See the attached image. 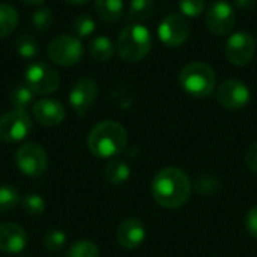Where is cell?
Masks as SVG:
<instances>
[{"mask_svg":"<svg viewBox=\"0 0 257 257\" xmlns=\"http://www.w3.org/2000/svg\"><path fill=\"white\" fill-rule=\"evenodd\" d=\"M193 185L185 172L176 167H166L160 170L151 185L152 196L158 205L167 209H178L184 206L191 196Z\"/></svg>","mask_w":257,"mask_h":257,"instance_id":"cell-1","label":"cell"},{"mask_svg":"<svg viewBox=\"0 0 257 257\" xmlns=\"http://www.w3.org/2000/svg\"><path fill=\"white\" fill-rule=\"evenodd\" d=\"M128 142L126 130L114 120L96 123L87 137L89 151L98 158H113L119 155Z\"/></svg>","mask_w":257,"mask_h":257,"instance_id":"cell-2","label":"cell"},{"mask_svg":"<svg viewBox=\"0 0 257 257\" xmlns=\"http://www.w3.org/2000/svg\"><path fill=\"white\" fill-rule=\"evenodd\" d=\"M117 53L128 63L139 62L148 56L152 47V35L143 24H128L117 38Z\"/></svg>","mask_w":257,"mask_h":257,"instance_id":"cell-3","label":"cell"},{"mask_svg":"<svg viewBox=\"0 0 257 257\" xmlns=\"http://www.w3.org/2000/svg\"><path fill=\"white\" fill-rule=\"evenodd\" d=\"M179 84L185 93L194 98L209 96L217 84L215 71L200 62H193L187 65L179 74Z\"/></svg>","mask_w":257,"mask_h":257,"instance_id":"cell-4","label":"cell"},{"mask_svg":"<svg viewBox=\"0 0 257 257\" xmlns=\"http://www.w3.org/2000/svg\"><path fill=\"white\" fill-rule=\"evenodd\" d=\"M26 86L36 95H50L57 90L60 77L54 68L44 62H35L24 72Z\"/></svg>","mask_w":257,"mask_h":257,"instance_id":"cell-5","label":"cell"},{"mask_svg":"<svg viewBox=\"0 0 257 257\" xmlns=\"http://www.w3.org/2000/svg\"><path fill=\"white\" fill-rule=\"evenodd\" d=\"M48 57L60 66H74L83 57V45L80 38L62 35L54 38L48 45Z\"/></svg>","mask_w":257,"mask_h":257,"instance_id":"cell-6","label":"cell"},{"mask_svg":"<svg viewBox=\"0 0 257 257\" xmlns=\"http://www.w3.org/2000/svg\"><path fill=\"white\" fill-rule=\"evenodd\" d=\"M32 131V119L24 110H12L0 117V139L8 143L24 140Z\"/></svg>","mask_w":257,"mask_h":257,"instance_id":"cell-7","label":"cell"},{"mask_svg":"<svg viewBox=\"0 0 257 257\" xmlns=\"http://www.w3.org/2000/svg\"><path fill=\"white\" fill-rule=\"evenodd\" d=\"M15 161L18 169L27 176H41L48 167V155L38 143L23 145L15 154Z\"/></svg>","mask_w":257,"mask_h":257,"instance_id":"cell-8","label":"cell"},{"mask_svg":"<svg viewBox=\"0 0 257 257\" xmlns=\"http://www.w3.org/2000/svg\"><path fill=\"white\" fill-rule=\"evenodd\" d=\"M188 36L190 23L182 14H169L158 26V38L169 48L181 47L188 39Z\"/></svg>","mask_w":257,"mask_h":257,"instance_id":"cell-9","label":"cell"},{"mask_svg":"<svg viewBox=\"0 0 257 257\" xmlns=\"http://www.w3.org/2000/svg\"><path fill=\"white\" fill-rule=\"evenodd\" d=\"M235 11L226 0L214 2L206 12V27L215 36H226L235 27Z\"/></svg>","mask_w":257,"mask_h":257,"instance_id":"cell-10","label":"cell"},{"mask_svg":"<svg viewBox=\"0 0 257 257\" xmlns=\"http://www.w3.org/2000/svg\"><path fill=\"white\" fill-rule=\"evenodd\" d=\"M224 53L230 63L236 66L247 65L254 57L256 41L248 32H236L227 39Z\"/></svg>","mask_w":257,"mask_h":257,"instance_id":"cell-11","label":"cell"},{"mask_svg":"<svg viewBox=\"0 0 257 257\" xmlns=\"http://www.w3.org/2000/svg\"><path fill=\"white\" fill-rule=\"evenodd\" d=\"M251 93L241 80H226L217 89V101L227 110H241L250 102Z\"/></svg>","mask_w":257,"mask_h":257,"instance_id":"cell-12","label":"cell"},{"mask_svg":"<svg viewBox=\"0 0 257 257\" xmlns=\"http://www.w3.org/2000/svg\"><path fill=\"white\" fill-rule=\"evenodd\" d=\"M98 96V86L92 78H80L69 92V104L78 116H84Z\"/></svg>","mask_w":257,"mask_h":257,"instance_id":"cell-13","label":"cell"},{"mask_svg":"<svg viewBox=\"0 0 257 257\" xmlns=\"http://www.w3.org/2000/svg\"><path fill=\"white\" fill-rule=\"evenodd\" d=\"M27 245L26 230L14 223L0 224V251L9 254L21 253Z\"/></svg>","mask_w":257,"mask_h":257,"instance_id":"cell-14","label":"cell"},{"mask_svg":"<svg viewBox=\"0 0 257 257\" xmlns=\"http://www.w3.org/2000/svg\"><path fill=\"white\" fill-rule=\"evenodd\" d=\"M146 238V229L143 223L137 218H128L120 223L117 229V242L126 250L139 248Z\"/></svg>","mask_w":257,"mask_h":257,"instance_id":"cell-15","label":"cell"},{"mask_svg":"<svg viewBox=\"0 0 257 257\" xmlns=\"http://www.w3.org/2000/svg\"><path fill=\"white\" fill-rule=\"evenodd\" d=\"M35 119L45 126H56L65 119V107L56 99H39L33 104Z\"/></svg>","mask_w":257,"mask_h":257,"instance_id":"cell-16","label":"cell"},{"mask_svg":"<svg viewBox=\"0 0 257 257\" xmlns=\"http://www.w3.org/2000/svg\"><path fill=\"white\" fill-rule=\"evenodd\" d=\"M155 11V0H131L128 8V23L142 24L152 17Z\"/></svg>","mask_w":257,"mask_h":257,"instance_id":"cell-17","label":"cell"},{"mask_svg":"<svg viewBox=\"0 0 257 257\" xmlns=\"http://www.w3.org/2000/svg\"><path fill=\"white\" fill-rule=\"evenodd\" d=\"M95 11L101 20L107 23H116L123 15V2L122 0H96Z\"/></svg>","mask_w":257,"mask_h":257,"instance_id":"cell-18","label":"cell"},{"mask_svg":"<svg viewBox=\"0 0 257 257\" xmlns=\"http://www.w3.org/2000/svg\"><path fill=\"white\" fill-rule=\"evenodd\" d=\"M131 169L123 160H111L105 166V179L111 185H122L130 179Z\"/></svg>","mask_w":257,"mask_h":257,"instance_id":"cell-19","label":"cell"},{"mask_svg":"<svg viewBox=\"0 0 257 257\" xmlns=\"http://www.w3.org/2000/svg\"><path fill=\"white\" fill-rule=\"evenodd\" d=\"M90 56L98 62H107L114 54V45L107 36H96L90 41L89 45Z\"/></svg>","mask_w":257,"mask_h":257,"instance_id":"cell-20","label":"cell"},{"mask_svg":"<svg viewBox=\"0 0 257 257\" xmlns=\"http://www.w3.org/2000/svg\"><path fill=\"white\" fill-rule=\"evenodd\" d=\"M18 26V12L14 6L0 3V38L11 35Z\"/></svg>","mask_w":257,"mask_h":257,"instance_id":"cell-21","label":"cell"},{"mask_svg":"<svg viewBox=\"0 0 257 257\" xmlns=\"http://www.w3.org/2000/svg\"><path fill=\"white\" fill-rule=\"evenodd\" d=\"M221 188V182L218 178H215L214 175L211 173H203L200 175L197 179H196V184H194V190L203 196V197H211L214 194H217Z\"/></svg>","mask_w":257,"mask_h":257,"instance_id":"cell-22","label":"cell"},{"mask_svg":"<svg viewBox=\"0 0 257 257\" xmlns=\"http://www.w3.org/2000/svg\"><path fill=\"white\" fill-rule=\"evenodd\" d=\"M15 47H17V53L23 57V59H33L38 56V51H39V44H38V39L35 36H32L30 33H24L21 35L17 42H15Z\"/></svg>","mask_w":257,"mask_h":257,"instance_id":"cell-23","label":"cell"},{"mask_svg":"<svg viewBox=\"0 0 257 257\" xmlns=\"http://www.w3.org/2000/svg\"><path fill=\"white\" fill-rule=\"evenodd\" d=\"M33 95L35 93L26 84H23V86H17L11 92L9 99H11V104L14 105L15 110H24L26 111V108L33 104Z\"/></svg>","mask_w":257,"mask_h":257,"instance_id":"cell-24","label":"cell"},{"mask_svg":"<svg viewBox=\"0 0 257 257\" xmlns=\"http://www.w3.org/2000/svg\"><path fill=\"white\" fill-rule=\"evenodd\" d=\"M20 203V193L12 185H0V212H9Z\"/></svg>","mask_w":257,"mask_h":257,"instance_id":"cell-25","label":"cell"},{"mask_svg":"<svg viewBox=\"0 0 257 257\" xmlns=\"http://www.w3.org/2000/svg\"><path fill=\"white\" fill-rule=\"evenodd\" d=\"M66 257H99V250L92 241H77L68 250Z\"/></svg>","mask_w":257,"mask_h":257,"instance_id":"cell-26","label":"cell"},{"mask_svg":"<svg viewBox=\"0 0 257 257\" xmlns=\"http://www.w3.org/2000/svg\"><path fill=\"white\" fill-rule=\"evenodd\" d=\"M95 21L90 15L87 14H81L75 18L74 21V33L77 35V38H86L90 36L95 32Z\"/></svg>","mask_w":257,"mask_h":257,"instance_id":"cell-27","label":"cell"},{"mask_svg":"<svg viewBox=\"0 0 257 257\" xmlns=\"http://www.w3.org/2000/svg\"><path fill=\"white\" fill-rule=\"evenodd\" d=\"M23 209L27 215H41L45 211V200L39 194H27L23 199Z\"/></svg>","mask_w":257,"mask_h":257,"instance_id":"cell-28","label":"cell"},{"mask_svg":"<svg viewBox=\"0 0 257 257\" xmlns=\"http://www.w3.org/2000/svg\"><path fill=\"white\" fill-rule=\"evenodd\" d=\"M32 24L38 32H45L53 24V14L48 8H39L32 15Z\"/></svg>","mask_w":257,"mask_h":257,"instance_id":"cell-29","label":"cell"},{"mask_svg":"<svg viewBox=\"0 0 257 257\" xmlns=\"http://www.w3.org/2000/svg\"><path fill=\"white\" fill-rule=\"evenodd\" d=\"M179 9L184 17L196 18L205 11V0H179Z\"/></svg>","mask_w":257,"mask_h":257,"instance_id":"cell-30","label":"cell"},{"mask_svg":"<svg viewBox=\"0 0 257 257\" xmlns=\"http://www.w3.org/2000/svg\"><path fill=\"white\" fill-rule=\"evenodd\" d=\"M66 244V235L62 230H51L44 236V245L50 251H59Z\"/></svg>","mask_w":257,"mask_h":257,"instance_id":"cell-31","label":"cell"},{"mask_svg":"<svg viewBox=\"0 0 257 257\" xmlns=\"http://www.w3.org/2000/svg\"><path fill=\"white\" fill-rule=\"evenodd\" d=\"M245 227L248 230V233L257 239V206L251 208L245 217Z\"/></svg>","mask_w":257,"mask_h":257,"instance_id":"cell-32","label":"cell"},{"mask_svg":"<svg viewBox=\"0 0 257 257\" xmlns=\"http://www.w3.org/2000/svg\"><path fill=\"white\" fill-rule=\"evenodd\" d=\"M245 164L251 172L257 173V142L253 143L245 152Z\"/></svg>","mask_w":257,"mask_h":257,"instance_id":"cell-33","label":"cell"},{"mask_svg":"<svg viewBox=\"0 0 257 257\" xmlns=\"http://www.w3.org/2000/svg\"><path fill=\"white\" fill-rule=\"evenodd\" d=\"M257 0H235V5L239 8V9H245V11H248V9H251L254 5H256Z\"/></svg>","mask_w":257,"mask_h":257,"instance_id":"cell-34","label":"cell"},{"mask_svg":"<svg viewBox=\"0 0 257 257\" xmlns=\"http://www.w3.org/2000/svg\"><path fill=\"white\" fill-rule=\"evenodd\" d=\"M21 2H24L26 5H30V6H38V5L44 3V0H21Z\"/></svg>","mask_w":257,"mask_h":257,"instance_id":"cell-35","label":"cell"},{"mask_svg":"<svg viewBox=\"0 0 257 257\" xmlns=\"http://www.w3.org/2000/svg\"><path fill=\"white\" fill-rule=\"evenodd\" d=\"M65 2H68L71 5H84V3H87L90 0H65Z\"/></svg>","mask_w":257,"mask_h":257,"instance_id":"cell-36","label":"cell"}]
</instances>
